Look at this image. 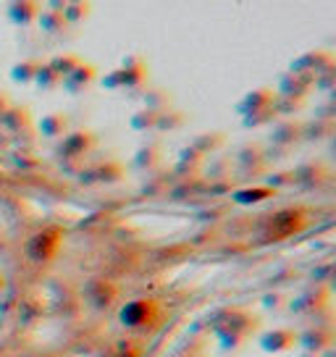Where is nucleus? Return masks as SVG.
Listing matches in <instances>:
<instances>
[{"instance_id":"f257e3e1","label":"nucleus","mask_w":336,"mask_h":357,"mask_svg":"<svg viewBox=\"0 0 336 357\" xmlns=\"http://www.w3.org/2000/svg\"><path fill=\"white\" fill-rule=\"evenodd\" d=\"M42 11L39 8V0H11L8 3V19H11L13 24H32V21H37V14Z\"/></svg>"},{"instance_id":"f03ea898","label":"nucleus","mask_w":336,"mask_h":357,"mask_svg":"<svg viewBox=\"0 0 336 357\" xmlns=\"http://www.w3.org/2000/svg\"><path fill=\"white\" fill-rule=\"evenodd\" d=\"M118 79H121V87H140L147 79V66L142 64V58H137V55L127 58L118 71Z\"/></svg>"},{"instance_id":"7ed1b4c3","label":"nucleus","mask_w":336,"mask_h":357,"mask_svg":"<svg viewBox=\"0 0 336 357\" xmlns=\"http://www.w3.org/2000/svg\"><path fill=\"white\" fill-rule=\"evenodd\" d=\"M95 77H97L95 66H90V64H79V66L64 79V87L68 93H82L84 87H90L92 81H95Z\"/></svg>"},{"instance_id":"20e7f679","label":"nucleus","mask_w":336,"mask_h":357,"mask_svg":"<svg viewBox=\"0 0 336 357\" xmlns=\"http://www.w3.org/2000/svg\"><path fill=\"white\" fill-rule=\"evenodd\" d=\"M37 24L45 35H58V32H64V29L68 27L64 14H58V11H48V8L37 14Z\"/></svg>"},{"instance_id":"39448f33","label":"nucleus","mask_w":336,"mask_h":357,"mask_svg":"<svg viewBox=\"0 0 336 357\" xmlns=\"http://www.w3.org/2000/svg\"><path fill=\"white\" fill-rule=\"evenodd\" d=\"M68 129V119H66L64 113H50V116H45L42 124H39V132L45 134V137H61L66 134Z\"/></svg>"},{"instance_id":"423d86ee","label":"nucleus","mask_w":336,"mask_h":357,"mask_svg":"<svg viewBox=\"0 0 336 357\" xmlns=\"http://www.w3.org/2000/svg\"><path fill=\"white\" fill-rule=\"evenodd\" d=\"M0 121H3V126H6V129L19 132L21 126H29V113H26L24 108H8V110L0 116Z\"/></svg>"},{"instance_id":"0eeeda50","label":"nucleus","mask_w":336,"mask_h":357,"mask_svg":"<svg viewBox=\"0 0 336 357\" xmlns=\"http://www.w3.org/2000/svg\"><path fill=\"white\" fill-rule=\"evenodd\" d=\"M82 61H79V55H74V53H64V55H58V58H53L50 61V68L61 77V79H66L74 68L79 66Z\"/></svg>"},{"instance_id":"6e6552de","label":"nucleus","mask_w":336,"mask_h":357,"mask_svg":"<svg viewBox=\"0 0 336 357\" xmlns=\"http://www.w3.org/2000/svg\"><path fill=\"white\" fill-rule=\"evenodd\" d=\"M35 81H37L42 90H55L61 84V77L50 68V64H39L37 74H35Z\"/></svg>"},{"instance_id":"1a4fd4ad","label":"nucleus","mask_w":336,"mask_h":357,"mask_svg":"<svg viewBox=\"0 0 336 357\" xmlns=\"http://www.w3.org/2000/svg\"><path fill=\"white\" fill-rule=\"evenodd\" d=\"M90 16V3L84 0V3H68L64 8V19L66 24H79V21H84Z\"/></svg>"},{"instance_id":"9d476101","label":"nucleus","mask_w":336,"mask_h":357,"mask_svg":"<svg viewBox=\"0 0 336 357\" xmlns=\"http://www.w3.org/2000/svg\"><path fill=\"white\" fill-rule=\"evenodd\" d=\"M90 145H92V134H87V132L71 134V137H68V139L64 142L66 153H71V155H79V153H84V150H87Z\"/></svg>"},{"instance_id":"9b49d317","label":"nucleus","mask_w":336,"mask_h":357,"mask_svg":"<svg viewBox=\"0 0 336 357\" xmlns=\"http://www.w3.org/2000/svg\"><path fill=\"white\" fill-rule=\"evenodd\" d=\"M37 68H39L37 61H24V64L13 66V79L16 81H32L35 79V74H37Z\"/></svg>"},{"instance_id":"f8f14e48","label":"nucleus","mask_w":336,"mask_h":357,"mask_svg":"<svg viewBox=\"0 0 336 357\" xmlns=\"http://www.w3.org/2000/svg\"><path fill=\"white\" fill-rule=\"evenodd\" d=\"M156 121H158V113H153V110H142V113L134 116L131 126H134V129H144V126H156Z\"/></svg>"},{"instance_id":"ddd939ff","label":"nucleus","mask_w":336,"mask_h":357,"mask_svg":"<svg viewBox=\"0 0 336 357\" xmlns=\"http://www.w3.org/2000/svg\"><path fill=\"white\" fill-rule=\"evenodd\" d=\"M66 6H68V0H48V11H58V14H64Z\"/></svg>"},{"instance_id":"4468645a","label":"nucleus","mask_w":336,"mask_h":357,"mask_svg":"<svg viewBox=\"0 0 336 357\" xmlns=\"http://www.w3.org/2000/svg\"><path fill=\"white\" fill-rule=\"evenodd\" d=\"M258 200V197H268V192L265 189H258V192H245V195H239V200Z\"/></svg>"},{"instance_id":"2eb2a0df","label":"nucleus","mask_w":336,"mask_h":357,"mask_svg":"<svg viewBox=\"0 0 336 357\" xmlns=\"http://www.w3.org/2000/svg\"><path fill=\"white\" fill-rule=\"evenodd\" d=\"M68 3H84V0H68Z\"/></svg>"}]
</instances>
